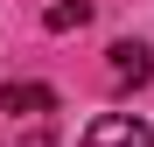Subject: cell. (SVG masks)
Returning a JSON list of instances; mask_svg holds the SVG:
<instances>
[{
  "mask_svg": "<svg viewBox=\"0 0 154 147\" xmlns=\"http://www.w3.org/2000/svg\"><path fill=\"white\" fill-rule=\"evenodd\" d=\"M0 112H7V119H42V112H56V91H49V84H28V77H21V84H0Z\"/></svg>",
  "mask_w": 154,
  "mask_h": 147,
  "instance_id": "2",
  "label": "cell"
},
{
  "mask_svg": "<svg viewBox=\"0 0 154 147\" xmlns=\"http://www.w3.org/2000/svg\"><path fill=\"white\" fill-rule=\"evenodd\" d=\"M91 21V0H49L42 7V28L49 35H70V28H84Z\"/></svg>",
  "mask_w": 154,
  "mask_h": 147,
  "instance_id": "4",
  "label": "cell"
},
{
  "mask_svg": "<svg viewBox=\"0 0 154 147\" xmlns=\"http://www.w3.org/2000/svg\"><path fill=\"white\" fill-rule=\"evenodd\" d=\"M21 147H56V140H49V133H42V126H35V133H28V140H21Z\"/></svg>",
  "mask_w": 154,
  "mask_h": 147,
  "instance_id": "5",
  "label": "cell"
},
{
  "mask_svg": "<svg viewBox=\"0 0 154 147\" xmlns=\"http://www.w3.org/2000/svg\"><path fill=\"white\" fill-rule=\"evenodd\" d=\"M105 70H112V84H147L154 77V49L147 42H112L105 49Z\"/></svg>",
  "mask_w": 154,
  "mask_h": 147,
  "instance_id": "3",
  "label": "cell"
},
{
  "mask_svg": "<svg viewBox=\"0 0 154 147\" xmlns=\"http://www.w3.org/2000/svg\"><path fill=\"white\" fill-rule=\"evenodd\" d=\"M84 147H154V133L140 112H98L84 126Z\"/></svg>",
  "mask_w": 154,
  "mask_h": 147,
  "instance_id": "1",
  "label": "cell"
}]
</instances>
